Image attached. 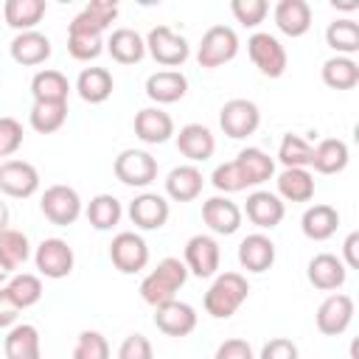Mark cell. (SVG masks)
I'll use <instances>...</instances> for the list:
<instances>
[{
    "label": "cell",
    "mask_w": 359,
    "mask_h": 359,
    "mask_svg": "<svg viewBox=\"0 0 359 359\" xmlns=\"http://www.w3.org/2000/svg\"><path fill=\"white\" fill-rule=\"evenodd\" d=\"M185 280H188V269H185V264L180 261V258H174V255H168V258H163L143 280H140V297H143V303H149L151 309H157V306H163V303H168V300H177V292L185 286Z\"/></svg>",
    "instance_id": "1"
},
{
    "label": "cell",
    "mask_w": 359,
    "mask_h": 359,
    "mask_svg": "<svg viewBox=\"0 0 359 359\" xmlns=\"http://www.w3.org/2000/svg\"><path fill=\"white\" fill-rule=\"evenodd\" d=\"M247 297H250V283H247V278H244L241 272H222V275H216L213 283L208 286V292H205V297H202V306H205V311H208L210 317L227 320V317H233V314L244 306Z\"/></svg>",
    "instance_id": "2"
},
{
    "label": "cell",
    "mask_w": 359,
    "mask_h": 359,
    "mask_svg": "<svg viewBox=\"0 0 359 359\" xmlns=\"http://www.w3.org/2000/svg\"><path fill=\"white\" fill-rule=\"evenodd\" d=\"M104 25L95 22L84 8L67 25V53L76 62H93L104 50Z\"/></svg>",
    "instance_id": "3"
},
{
    "label": "cell",
    "mask_w": 359,
    "mask_h": 359,
    "mask_svg": "<svg viewBox=\"0 0 359 359\" xmlns=\"http://www.w3.org/2000/svg\"><path fill=\"white\" fill-rule=\"evenodd\" d=\"M146 53H149L157 65L174 70V67H182V65L188 62L191 45H188V39H185L182 34H177L174 28H168V25H154V28L146 34Z\"/></svg>",
    "instance_id": "4"
},
{
    "label": "cell",
    "mask_w": 359,
    "mask_h": 359,
    "mask_svg": "<svg viewBox=\"0 0 359 359\" xmlns=\"http://www.w3.org/2000/svg\"><path fill=\"white\" fill-rule=\"evenodd\" d=\"M236 53H238V34L230 25H210L196 45V62L199 67L208 70L233 62Z\"/></svg>",
    "instance_id": "5"
},
{
    "label": "cell",
    "mask_w": 359,
    "mask_h": 359,
    "mask_svg": "<svg viewBox=\"0 0 359 359\" xmlns=\"http://www.w3.org/2000/svg\"><path fill=\"white\" fill-rule=\"evenodd\" d=\"M247 53H250V62L258 67L261 76L266 79H280L286 73V65H289V56H286V48L280 45V39L269 31H255L250 39H247Z\"/></svg>",
    "instance_id": "6"
},
{
    "label": "cell",
    "mask_w": 359,
    "mask_h": 359,
    "mask_svg": "<svg viewBox=\"0 0 359 359\" xmlns=\"http://www.w3.org/2000/svg\"><path fill=\"white\" fill-rule=\"evenodd\" d=\"M39 210L50 224L67 227V224H76V219L84 213V205H81V196L76 188L59 182V185L45 188V194L39 199Z\"/></svg>",
    "instance_id": "7"
},
{
    "label": "cell",
    "mask_w": 359,
    "mask_h": 359,
    "mask_svg": "<svg viewBox=\"0 0 359 359\" xmlns=\"http://www.w3.org/2000/svg\"><path fill=\"white\" fill-rule=\"evenodd\" d=\"M115 180L129 188H149L157 180V157L146 149H123L112 163Z\"/></svg>",
    "instance_id": "8"
},
{
    "label": "cell",
    "mask_w": 359,
    "mask_h": 359,
    "mask_svg": "<svg viewBox=\"0 0 359 359\" xmlns=\"http://www.w3.org/2000/svg\"><path fill=\"white\" fill-rule=\"evenodd\" d=\"M219 126L227 137L241 140L258 132L261 126V109L255 101L250 98H230L224 101V107L219 109Z\"/></svg>",
    "instance_id": "9"
},
{
    "label": "cell",
    "mask_w": 359,
    "mask_h": 359,
    "mask_svg": "<svg viewBox=\"0 0 359 359\" xmlns=\"http://www.w3.org/2000/svg\"><path fill=\"white\" fill-rule=\"evenodd\" d=\"M109 261L123 275H135V272L146 269L149 266V244H146V238L140 233H135V230L115 233L112 244H109Z\"/></svg>",
    "instance_id": "10"
},
{
    "label": "cell",
    "mask_w": 359,
    "mask_h": 359,
    "mask_svg": "<svg viewBox=\"0 0 359 359\" xmlns=\"http://www.w3.org/2000/svg\"><path fill=\"white\" fill-rule=\"evenodd\" d=\"M34 264L39 269V275L50 278V280H62L73 272V264H76V255H73V247L65 241V238H42L39 247L34 250Z\"/></svg>",
    "instance_id": "11"
},
{
    "label": "cell",
    "mask_w": 359,
    "mask_h": 359,
    "mask_svg": "<svg viewBox=\"0 0 359 359\" xmlns=\"http://www.w3.org/2000/svg\"><path fill=\"white\" fill-rule=\"evenodd\" d=\"M219 261H222V250L219 241L208 233H196L185 241V255L182 264L188 269V275L196 278H213L219 272Z\"/></svg>",
    "instance_id": "12"
},
{
    "label": "cell",
    "mask_w": 359,
    "mask_h": 359,
    "mask_svg": "<svg viewBox=\"0 0 359 359\" xmlns=\"http://www.w3.org/2000/svg\"><path fill=\"white\" fill-rule=\"evenodd\" d=\"M353 323V297L345 292H334L328 294L314 314V325L323 337H339L348 331V325Z\"/></svg>",
    "instance_id": "13"
},
{
    "label": "cell",
    "mask_w": 359,
    "mask_h": 359,
    "mask_svg": "<svg viewBox=\"0 0 359 359\" xmlns=\"http://www.w3.org/2000/svg\"><path fill=\"white\" fill-rule=\"evenodd\" d=\"M126 213H129V222L137 230H160V227H165V222L171 216V205H168V199L163 194L143 191L129 202Z\"/></svg>",
    "instance_id": "14"
},
{
    "label": "cell",
    "mask_w": 359,
    "mask_h": 359,
    "mask_svg": "<svg viewBox=\"0 0 359 359\" xmlns=\"http://www.w3.org/2000/svg\"><path fill=\"white\" fill-rule=\"evenodd\" d=\"M0 191L14 199H28L39 191V171L28 160L0 163Z\"/></svg>",
    "instance_id": "15"
},
{
    "label": "cell",
    "mask_w": 359,
    "mask_h": 359,
    "mask_svg": "<svg viewBox=\"0 0 359 359\" xmlns=\"http://www.w3.org/2000/svg\"><path fill=\"white\" fill-rule=\"evenodd\" d=\"M196 320H199L196 317V309L191 303H185V300H168V303H163V306L154 309V325L165 337H177L180 339V337L194 334Z\"/></svg>",
    "instance_id": "16"
},
{
    "label": "cell",
    "mask_w": 359,
    "mask_h": 359,
    "mask_svg": "<svg viewBox=\"0 0 359 359\" xmlns=\"http://www.w3.org/2000/svg\"><path fill=\"white\" fill-rule=\"evenodd\" d=\"M306 278L320 292H337V289L345 286L348 269H345V264H342L339 255H334V252H317L309 261V266H306Z\"/></svg>",
    "instance_id": "17"
},
{
    "label": "cell",
    "mask_w": 359,
    "mask_h": 359,
    "mask_svg": "<svg viewBox=\"0 0 359 359\" xmlns=\"http://www.w3.org/2000/svg\"><path fill=\"white\" fill-rule=\"evenodd\" d=\"M241 219H244L241 208L233 199H227V196H210V199L202 202V222L216 236H233V233H238Z\"/></svg>",
    "instance_id": "18"
},
{
    "label": "cell",
    "mask_w": 359,
    "mask_h": 359,
    "mask_svg": "<svg viewBox=\"0 0 359 359\" xmlns=\"http://www.w3.org/2000/svg\"><path fill=\"white\" fill-rule=\"evenodd\" d=\"M132 126H135L137 140H143L146 146L165 143L174 135V118L163 107H143V109H137Z\"/></svg>",
    "instance_id": "19"
},
{
    "label": "cell",
    "mask_w": 359,
    "mask_h": 359,
    "mask_svg": "<svg viewBox=\"0 0 359 359\" xmlns=\"http://www.w3.org/2000/svg\"><path fill=\"white\" fill-rule=\"evenodd\" d=\"M241 213H247V219H250L258 230H272V227H278V224L283 222L286 205H283V199H280L278 194H272V191H252V194L247 196V205H244Z\"/></svg>",
    "instance_id": "20"
},
{
    "label": "cell",
    "mask_w": 359,
    "mask_h": 359,
    "mask_svg": "<svg viewBox=\"0 0 359 359\" xmlns=\"http://www.w3.org/2000/svg\"><path fill=\"white\" fill-rule=\"evenodd\" d=\"M174 135H177L180 154L188 157V163H194V165L210 160L213 151H216V137H213V132L205 123H185Z\"/></svg>",
    "instance_id": "21"
},
{
    "label": "cell",
    "mask_w": 359,
    "mask_h": 359,
    "mask_svg": "<svg viewBox=\"0 0 359 359\" xmlns=\"http://www.w3.org/2000/svg\"><path fill=\"white\" fill-rule=\"evenodd\" d=\"M238 264H241V269H247L252 275H261V272L272 269V264H275V241L266 233L244 236L241 244H238Z\"/></svg>",
    "instance_id": "22"
},
{
    "label": "cell",
    "mask_w": 359,
    "mask_h": 359,
    "mask_svg": "<svg viewBox=\"0 0 359 359\" xmlns=\"http://www.w3.org/2000/svg\"><path fill=\"white\" fill-rule=\"evenodd\" d=\"M8 53L17 65L22 67H36V65H45L53 53V45L50 39L42 34V31H22L11 39L8 45Z\"/></svg>",
    "instance_id": "23"
},
{
    "label": "cell",
    "mask_w": 359,
    "mask_h": 359,
    "mask_svg": "<svg viewBox=\"0 0 359 359\" xmlns=\"http://www.w3.org/2000/svg\"><path fill=\"white\" fill-rule=\"evenodd\" d=\"M205 188V177L194 163L174 165L165 177V196L174 202H194Z\"/></svg>",
    "instance_id": "24"
},
{
    "label": "cell",
    "mask_w": 359,
    "mask_h": 359,
    "mask_svg": "<svg viewBox=\"0 0 359 359\" xmlns=\"http://www.w3.org/2000/svg\"><path fill=\"white\" fill-rule=\"evenodd\" d=\"M3 353H6V359H42L39 328L31 323L11 325L3 339Z\"/></svg>",
    "instance_id": "25"
},
{
    "label": "cell",
    "mask_w": 359,
    "mask_h": 359,
    "mask_svg": "<svg viewBox=\"0 0 359 359\" xmlns=\"http://www.w3.org/2000/svg\"><path fill=\"white\" fill-rule=\"evenodd\" d=\"M272 17H275L278 31L292 39L309 34V28H311V6L306 0H280L275 6Z\"/></svg>",
    "instance_id": "26"
},
{
    "label": "cell",
    "mask_w": 359,
    "mask_h": 359,
    "mask_svg": "<svg viewBox=\"0 0 359 359\" xmlns=\"http://www.w3.org/2000/svg\"><path fill=\"white\" fill-rule=\"evenodd\" d=\"M188 93V79L182 70H157L146 79V95L160 107V104H174L185 98Z\"/></svg>",
    "instance_id": "27"
},
{
    "label": "cell",
    "mask_w": 359,
    "mask_h": 359,
    "mask_svg": "<svg viewBox=\"0 0 359 359\" xmlns=\"http://www.w3.org/2000/svg\"><path fill=\"white\" fill-rule=\"evenodd\" d=\"M339 227V210L334 205H311L300 216V230L309 241H328Z\"/></svg>",
    "instance_id": "28"
},
{
    "label": "cell",
    "mask_w": 359,
    "mask_h": 359,
    "mask_svg": "<svg viewBox=\"0 0 359 359\" xmlns=\"http://www.w3.org/2000/svg\"><path fill=\"white\" fill-rule=\"evenodd\" d=\"M236 165H238L244 182H247V188H252V185H264L266 180L275 177V160H272L264 149H258V146H247V149H241V151L236 154Z\"/></svg>",
    "instance_id": "29"
},
{
    "label": "cell",
    "mask_w": 359,
    "mask_h": 359,
    "mask_svg": "<svg viewBox=\"0 0 359 359\" xmlns=\"http://www.w3.org/2000/svg\"><path fill=\"white\" fill-rule=\"evenodd\" d=\"M104 48L118 65H137L146 56V39L135 28H115Z\"/></svg>",
    "instance_id": "30"
},
{
    "label": "cell",
    "mask_w": 359,
    "mask_h": 359,
    "mask_svg": "<svg viewBox=\"0 0 359 359\" xmlns=\"http://www.w3.org/2000/svg\"><path fill=\"white\" fill-rule=\"evenodd\" d=\"M348 160H351L348 143L339 137H323L311 149V168L317 174H339V171H345Z\"/></svg>",
    "instance_id": "31"
},
{
    "label": "cell",
    "mask_w": 359,
    "mask_h": 359,
    "mask_svg": "<svg viewBox=\"0 0 359 359\" xmlns=\"http://www.w3.org/2000/svg\"><path fill=\"white\" fill-rule=\"evenodd\" d=\"M115 90V79L107 67H84L76 79V93L87 104H104Z\"/></svg>",
    "instance_id": "32"
},
{
    "label": "cell",
    "mask_w": 359,
    "mask_h": 359,
    "mask_svg": "<svg viewBox=\"0 0 359 359\" xmlns=\"http://www.w3.org/2000/svg\"><path fill=\"white\" fill-rule=\"evenodd\" d=\"M45 11H48L45 0H6V3H3L6 25L14 28L17 34H22V31H36L39 20L45 17Z\"/></svg>",
    "instance_id": "33"
},
{
    "label": "cell",
    "mask_w": 359,
    "mask_h": 359,
    "mask_svg": "<svg viewBox=\"0 0 359 359\" xmlns=\"http://www.w3.org/2000/svg\"><path fill=\"white\" fill-rule=\"evenodd\" d=\"M70 81L62 70H53V67H45V70H36L34 79H31V95L34 101H53V104H67V95H70Z\"/></svg>",
    "instance_id": "34"
},
{
    "label": "cell",
    "mask_w": 359,
    "mask_h": 359,
    "mask_svg": "<svg viewBox=\"0 0 359 359\" xmlns=\"http://www.w3.org/2000/svg\"><path fill=\"white\" fill-rule=\"evenodd\" d=\"M275 182L283 202H309L314 196V174L309 168H283Z\"/></svg>",
    "instance_id": "35"
},
{
    "label": "cell",
    "mask_w": 359,
    "mask_h": 359,
    "mask_svg": "<svg viewBox=\"0 0 359 359\" xmlns=\"http://www.w3.org/2000/svg\"><path fill=\"white\" fill-rule=\"evenodd\" d=\"M84 216H87L90 227H95L98 233H107V230L118 227V222L123 216V208H121V199L118 196H112V194H95L87 202Z\"/></svg>",
    "instance_id": "36"
},
{
    "label": "cell",
    "mask_w": 359,
    "mask_h": 359,
    "mask_svg": "<svg viewBox=\"0 0 359 359\" xmlns=\"http://www.w3.org/2000/svg\"><path fill=\"white\" fill-rule=\"evenodd\" d=\"M325 42L337 56H351L359 50V22L353 17H337L325 28Z\"/></svg>",
    "instance_id": "37"
},
{
    "label": "cell",
    "mask_w": 359,
    "mask_h": 359,
    "mask_svg": "<svg viewBox=\"0 0 359 359\" xmlns=\"http://www.w3.org/2000/svg\"><path fill=\"white\" fill-rule=\"evenodd\" d=\"M320 76L331 90H353L359 84V65L351 56H331L323 62Z\"/></svg>",
    "instance_id": "38"
},
{
    "label": "cell",
    "mask_w": 359,
    "mask_h": 359,
    "mask_svg": "<svg viewBox=\"0 0 359 359\" xmlns=\"http://www.w3.org/2000/svg\"><path fill=\"white\" fill-rule=\"evenodd\" d=\"M67 121V104H53V101H34L28 112V123L39 135H53L65 126Z\"/></svg>",
    "instance_id": "39"
},
{
    "label": "cell",
    "mask_w": 359,
    "mask_h": 359,
    "mask_svg": "<svg viewBox=\"0 0 359 359\" xmlns=\"http://www.w3.org/2000/svg\"><path fill=\"white\" fill-rule=\"evenodd\" d=\"M6 292L11 294V300L22 309H31L42 300V278L39 275H31V272H14L8 280H6Z\"/></svg>",
    "instance_id": "40"
},
{
    "label": "cell",
    "mask_w": 359,
    "mask_h": 359,
    "mask_svg": "<svg viewBox=\"0 0 359 359\" xmlns=\"http://www.w3.org/2000/svg\"><path fill=\"white\" fill-rule=\"evenodd\" d=\"M31 255H34V252H31V241H28V236H25L22 230L6 227V230L0 233V258H3V264H6L11 272L20 269Z\"/></svg>",
    "instance_id": "41"
},
{
    "label": "cell",
    "mask_w": 359,
    "mask_h": 359,
    "mask_svg": "<svg viewBox=\"0 0 359 359\" xmlns=\"http://www.w3.org/2000/svg\"><path fill=\"white\" fill-rule=\"evenodd\" d=\"M311 143L303 135H283L278 146V163L283 168H309L311 165Z\"/></svg>",
    "instance_id": "42"
},
{
    "label": "cell",
    "mask_w": 359,
    "mask_h": 359,
    "mask_svg": "<svg viewBox=\"0 0 359 359\" xmlns=\"http://www.w3.org/2000/svg\"><path fill=\"white\" fill-rule=\"evenodd\" d=\"M73 359H109V342L101 331H81L73 348Z\"/></svg>",
    "instance_id": "43"
},
{
    "label": "cell",
    "mask_w": 359,
    "mask_h": 359,
    "mask_svg": "<svg viewBox=\"0 0 359 359\" xmlns=\"http://www.w3.org/2000/svg\"><path fill=\"white\" fill-rule=\"evenodd\" d=\"M210 185H213L216 191H222L224 196H227V194H238V191L247 188V182H244V177H241L236 160L219 163V165L213 168V174H210Z\"/></svg>",
    "instance_id": "44"
},
{
    "label": "cell",
    "mask_w": 359,
    "mask_h": 359,
    "mask_svg": "<svg viewBox=\"0 0 359 359\" xmlns=\"http://www.w3.org/2000/svg\"><path fill=\"white\" fill-rule=\"evenodd\" d=\"M230 11H233L236 22H241L244 28H258L266 20L269 6H266V0H233Z\"/></svg>",
    "instance_id": "45"
},
{
    "label": "cell",
    "mask_w": 359,
    "mask_h": 359,
    "mask_svg": "<svg viewBox=\"0 0 359 359\" xmlns=\"http://www.w3.org/2000/svg\"><path fill=\"white\" fill-rule=\"evenodd\" d=\"M22 146V123L11 115H0V157L17 154Z\"/></svg>",
    "instance_id": "46"
},
{
    "label": "cell",
    "mask_w": 359,
    "mask_h": 359,
    "mask_svg": "<svg viewBox=\"0 0 359 359\" xmlns=\"http://www.w3.org/2000/svg\"><path fill=\"white\" fill-rule=\"evenodd\" d=\"M118 359H154V348L149 342V337L143 334H129L121 348H118Z\"/></svg>",
    "instance_id": "47"
},
{
    "label": "cell",
    "mask_w": 359,
    "mask_h": 359,
    "mask_svg": "<svg viewBox=\"0 0 359 359\" xmlns=\"http://www.w3.org/2000/svg\"><path fill=\"white\" fill-rule=\"evenodd\" d=\"M258 359H300V351L289 337H272L269 342H264Z\"/></svg>",
    "instance_id": "48"
},
{
    "label": "cell",
    "mask_w": 359,
    "mask_h": 359,
    "mask_svg": "<svg viewBox=\"0 0 359 359\" xmlns=\"http://www.w3.org/2000/svg\"><path fill=\"white\" fill-rule=\"evenodd\" d=\"M213 359H255V353H252V345H250L247 339L230 337V339H224V342L216 348Z\"/></svg>",
    "instance_id": "49"
},
{
    "label": "cell",
    "mask_w": 359,
    "mask_h": 359,
    "mask_svg": "<svg viewBox=\"0 0 359 359\" xmlns=\"http://www.w3.org/2000/svg\"><path fill=\"white\" fill-rule=\"evenodd\" d=\"M84 11H87L95 22H101L104 28H109V22H115V17H118V6L109 3V0H93V3L84 6Z\"/></svg>",
    "instance_id": "50"
},
{
    "label": "cell",
    "mask_w": 359,
    "mask_h": 359,
    "mask_svg": "<svg viewBox=\"0 0 359 359\" xmlns=\"http://www.w3.org/2000/svg\"><path fill=\"white\" fill-rule=\"evenodd\" d=\"M17 317H20V306L11 300V294L6 292V286H0V328L17 325Z\"/></svg>",
    "instance_id": "51"
},
{
    "label": "cell",
    "mask_w": 359,
    "mask_h": 359,
    "mask_svg": "<svg viewBox=\"0 0 359 359\" xmlns=\"http://www.w3.org/2000/svg\"><path fill=\"white\" fill-rule=\"evenodd\" d=\"M342 264L345 269H359V233H348L342 241Z\"/></svg>",
    "instance_id": "52"
},
{
    "label": "cell",
    "mask_w": 359,
    "mask_h": 359,
    "mask_svg": "<svg viewBox=\"0 0 359 359\" xmlns=\"http://www.w3.org/2000/svg\"><path fill=\"white\" fill-rule=\"evenodd\" d=\"M331 6L339 8V11H356L359 8V0H331Z\"/></svg>",
    "instance_id": "53"
},
{
    "label": "cell",
    "mask_w": 359,
    "mask_h": 359,
    "mask_svg": "<svg viewBox=\"0 0 359 359\" xmlns=\"http://www.w3.org/2000/svg\"><path fill=\"white\" fill-rule=\"evenodd\" d=\"M8 227V205L6 202H0V233Z\"/></svg>",
    "instance_id": "54"
},
{
    "label": "cell",
    "mask_w": 359,
    "mask_h": 359,
    "mask_svg": "<svg viewBox=\"0 0 359 359\" xmlns=\"http://www.w3.org/2000/svg\"><path fill=\"white\" fill-rule=\"evenodd\" d=\"M11 275H14V272H11V269L3 264V258H0V286H6V280H8Z\"/></svg>",
    "instance_id": "55"
},
{
    "label": "cell",
    "mask_w": 359,
    "mask_h": 359,
    "mask_svg": "<svg viewBox=\"0 0 359 359\" xmlns=\"http://www.w3.org/2000/svg\"><path fill=\"white\" fill-rule=\"evenodd\" d=\"M0 79H3V73H0Z\"/></svg>",
    "instance_id": "56"
}]
</instances>
